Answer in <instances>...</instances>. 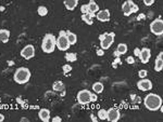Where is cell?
<instances>
[{"instance_id":"cell-1","label":"cell","mask_w":163,"mask_h":122,"mask_svg":"<svg viewBox=\"0 0 163 122\" xmlns=\"http://www.w3.org/2000/svg\"><path fill=\"white\" fill-rule=\"evenodd\" d=\"M144 105L150 111H158L162 106V98L156 93H149L144 98Z\"/></svg>"},{"instance_id":"cell-2","label":"cell","mask_w":163,"mask_h":122,"mask_svg":"<svg viewBox=\"0 0 163 122\" xmlns=\"http://www.w3.org/2000/svg\"><path fill=\"white\" fill-rule=\"evenodd\" d=\"M31 70L26 67H19L13 75V79L17 84H25L31 79Z\"/></svg>"},{"instance_id":"cell-3","label":"cell","mask_w":163,"mask_h":122,"mask_svg":"<svg viewBox=\"0 0 163 122\" xmlns=\"http://www.w3.org/2000/svg\"><path fill=\"white\" fill-rule=\"evenodd\" d=\"M55 36L53 34H46L45 37L43 39V42H41V50L43 51V53H53L54 50H55Z\"/></svg>"},{"instance_id":"cell-4","label":"cell","mask_w":163,"mask_h":122,"mask_svg":"<svg viewBox=\"0 0 163 122\" xmlns=\"http://www.w3.org/2000/svg\"><path fill=\"white\" fill-rule=\"evenodd\" d=\"M55 47L60 51H66L70 48V43L66 38V30H61L59 32V37L55 39Z\"/></svg>"},{"instance_id":"cell-5","label":"cell","mask_w":163,"mask_h":122,"mask_svg":"<svg viewBox=\"0 0 163 122\" xmlns=\"http://www.w3.org/2000/svg\"><path fill=\"white\" fill-rule=\"evenodd\" d=\"M150 32L156 36H161L163 34L162 18H156L150 23Z\"/></svg>"},{"instance_id":"cell-6","label":"cell","mask_w":163,"mask_h":122,"mask_svg":"<svg viewBox=\"0 0 163 122\" xmlns=\"http://www.w3.org/2000/svg\"><path fill=\"white\" fill-rule=\"evenodd\" d=\"M90 94L92 92L89 90H81L77 93V102L81 105H87L90 102Z\"/></svg>"},{"instance_id":"cell-7","label":"cell","mask_w":163,"mask_h":122,"mask_svg":"<svg viewBox=\"0 0 163 122\" xmlns=\"http://www.w3.org/2000/svg\"><path fill=\"white\" fill-rule=\"evenodd\" d=\"M114 38H115V34L114 32H108L106 35V37L103 38L102 40H100V48L102 50H108L110 47L113 44Z\"/></svg>"},{"instance_id":"cell-8","label":"cell","mask_w":163,"mask_h":122,"mask_svg":"<svg viewBox=\"0 0 163 122\" xmlns=\"http://www.w3.org/2000/svg\"><path fill=\"white\" fill-rule=\"evenodd\" d=\"M21 56L25 59H31L35 56V47L33 44H27L21 50Z\"/></svg>"},{"instance_id":"cell-9","label":"cell","mask_w":163,"mask_h":122,"mask_svg":"<svg viewBox=\"0 0 163 122\" xmlns=\"http://www.w3.org/2000/svg\"><path fill=\"white\" fill-rule=\"evenodd\" d=\"M107 112H108V116H107V120L110 122H116L120 120V118H121V113H120L119 109L118 108H114V107H112V108H109L108 110H107Z\"/></svg>"},{"instance_id":"cell-10","label":"cell","mask_w":163,"mask_h":122,"mask_svg":"<svg viewBox=\"0 0 163 122\" xmlns=\"http://www.w3.org/2000/svg\"><path fill=\"white\" fill-rule=\"evenodd\" d=\"M137 88L142 92H147V91H150L152 89V82L151 80L146 79V78H142L137 82Z\"/></svg>"},{"instance_id":"cell-11","label":"cell","mask_w":163,"mask_h":122,"mask_svg":"<svg viewBox=\"0 0 163 122\" xmlns=\"http://www.w3.org/2000/svg\"><path fill=\"white\" fill-rule=\"evenodd\" d=\"M138 57L140 59L141 63L147 64L149 61H150V59H151V50L149 48L140 49V54H139Z\"/></svg>"},{"instance_id":"cell-12","label":"cell","mask_w":163,"mask_h":122,"mask_svg":"<svg viewBox=\"0 0 163 122\" xmlns=\"http://www.w3.org/2000/svg\"><path fill=\"white\" fill-rule=\"evenodd\" d=\"M99 22H109L110 21V11L104 9V10H99L96 13L95 16Z\"/></svg>"},{"instance_id":"cell-13","label":"cell","mask_w":163,"mask_h":122,"mask_svg":"<svg viewBox=\"0 0 163 122\" xmlns=\"http://www.w3.org/2000/svg\"><path fill=\"white\" fill-rule=\"evenodd\" d=\"M134 3H135V2H134L133 0H126L124 3L122 5V11H123L125 16H128L132 14L130 10H132V7H133Z\"/></svg>"},{"instance_id":"cell-14","label":"cell","mask_w":163,"mask_h":122,"mask_svg":"<svg viewBox=\"0 0 163 122\" xmlns=\"http://www.w3.org/2000/svg\"><path fill=\"white\" fill-rule=\"evenodd\" d=\"M38 117L43 122H49L50 121V110L47 108H41L38 111Z\"/></svg>"},{"instance_id":"cell-15","label":"cell","mask_w":163,"mask_h":122,"mask_svg":"<svg viewBox=\"0 0 163 122\" xmlns=\"http://www.w3.org/2000/svg\"><path fill=\"white\" fill-rule=\"evenodd\" d=\"M163 69V52H160L157 59L154 61V70L157 73H160Z\"/></svg>"},{"instance_id":"cell-16","label":"cell","mask_w":163,"mask_h":122,"mask_svg":"<svg viewBox=\"0 0 163 122\" xmlns=\"http://www.w3.org/2000/svg\"><path fill=\"white\" fill-rule=\"evenodd\" d=\"M87 5H88V13H90V14L96 16V13L100 10V9H99V5H98L94 0H90L89 3H87Z\"/></svg>"},{"instance_id":"cell-17","label":"cell","mask_w":163,"mask_h":122,"mask_svg":"<svg viewBox=\"0 0 163 122\" xmlns=\"http://www.w3.org/2000/svg\"><path fill=\"white\" fill-rule=\"evenodd\" d=\"M10 32L8 29H0V42L7 43L10 39Z\"/></svg>"},{"instance_id":"cell-18","label":"cell","mask_w":163,"mask_h":122,"mask_svg":"<svg viewBox=\"0 0 163 122\" xmlns=\"http://www.w3.org/2000/svg\"><path fill=\"white\" fill-rule=\"evenodd\" d=\"M63 3H64L65 8L67 10L73 11L77 7V5H78V0H64Z\"/></svg>"},{"instance_id":"cell-19","label":"cell","mask_w":163,"mask_h":122,"mask_svg":"<svg viewBox=\"0 0 163 122\" xmlns=\"http://www.w3.org/2000/svg\"><path fill=\"white\" fill-rule=\"evenodd\" d=\"M66 38H67V41L70 43V46H73L77 42V36L70 30H66Z\"/></svg>"},{"instance_id":"cell-20","label":"cell","mask_w":163,"mask_h":122,"mask_svg":"<svg viewBox=\"0 0 163 122\" xmlns=\"http://www.w3.org/2000/svg\"><path fill=\"white\" fill-rule=\"evenodd\" d=\"M103 89H104V85H103L101 82H95V83L92 84V90H94L95 93H97V94L102 93Z\"/></svg>"},{"instance_id":"cell-21","label":"cell","mask_w":163,"mask_h":122,"mask_svg":"<svg viewBox=\"0 0 163 122\" xmlns=\"http://www.w3.org/2000/svg\"><path fill=\"white\" fill-rule=\"evenodd\" d=\"M52 89L54 91H57V92H60V91H62L64 89V83L61 80H57V81H54L53 84H52Z\"/></svg>"},{"instance_id":"cell-22","label":"cell","mask_w":163,"mask_h":122,"mask_svg":"<svg viewBox=\"0 0 163 122\" xmlns=\"http://www.w3.org/2000/svg\"><path fill=\"white\" fill-rule=\"evenodd\" d=\"M64 59L66 62L73 63V62H76V61H77V55H76V53H65Z\"/></svg>"},{"instance_id":"cell-23","label":"cell","mask_w":163,"mask_h":122,"mask_svg":"<svg viewBox=\"0 0 163 122\" xmlns=\"http://www.w3.org/2000/svg\"><path fill=\"white\" fill-rule=\"evenodd\" d=\"M127 44L126 43H120L119 46H118V48H116V51L119 52L121 55H124L126 52H127Z\"/></svg>"},{"instance_id":"cell-24","label":"cell","mask_w":163,"mask_h":122,"mask_svg":"<svg viewBox=\"0 0 163 122\" xmlns=\"http://www.w3.org/2000/svg\"><path fill=\"white\" fill-rule=\"evenodd\" d=\"M107 116H108V112H107V109H99L98 110V119L100 120H107Z\"/></svg>"},{"instance_id":"cell-25","label":"cell","mask_w":163,"mask_h":122,"mask_svg":"<svg viewBox=\"0 0 163 122\" xmlns=\"http://www.w3.org/2000/svg\"><path fill=\"white\" fill-rule=\"evenodd\" d=\"M37 12L40 16H46L48 14V9L46 7H43V5H40V7H38Z\"/></svg>"},{"instance_id":"cell-26","label":"cell","mask_w":163,"mask_h":122,"mask_svg":"<svg viewBox=\"0 0 163 122\" xmlns=\"http://www.w3.org/2000/svg\"><path fill=\"white\" fill-rule=\"evenodd\" d=\"M62 70H63V73L65 75L71 73V70H72V66H71L70 64H64L63 66H62Z\"/></svg>"},{"instance_id":"cell-27","label":"cell","mask_w":163,"mask_h":122,"mask_svg":"<svg viewBox=\"0 0 163 122\" xmlns=\"http://www.w3.org/2000/svg\"><path fill=\"white\" fill-rule=\"evenodd\" d=\"M147 76H148V71H147V69H140L139 71H138V77L142 79V78H146Z\"/></svg>"},{"instance_id":"cell-28","label":"cell","mask_w":163,"mask_h":122,"mask_svg":"<svg viewBox=\"0 0 163 122\" xmlns=\"http://www.w3.org/2000/svg\"><path fill=\"white\" fill-rule=\"evenodd\" d=\"M122 64V59H120V57H115L113 61V63H112V67L113 68H118V66Z\"/></svg>"},{"instance_id":"cell-29","label":"cell","mask_w":163,"mask_h":122,"mask_svg":"<svg viewBox=\"0 0 163 122\" xmlns=\"http://www.w3.org/2000/svg\"><path fill=\"white\" fill-rule=\"evenodd\" d=\"M81 12H82V14H86V13H88V5H81Z\"/></svg>"},{"instance_id":"cell-30","label":"cell","mask_w":163,"mask_h":122,"mask_svg":"<svg viewBox=\"0 0 163 122\" xmlns=\"http://www.w3.org/2000/svg\"><path fill=\"white\" fill-rule=\"evenodd\" d=\"M97 100H98V96H97V93H92L90 94V102H92V103H96L97 102Z\"/></svg>"},{"instance_id":"cell-31","label":"cell","mask_w":163,"mask_h":122,"mask_svg":"<svg viewBox=\"0 0 163 122\" xmlns=\"http://www.w3.org/2000/svg\"><path fill=\"white\" fill-rule=\"evenodd\" d=\"M138 10H139V7L136 5V3H134V5H133V7H132V10H130V12H132V14H133V13H137V12H138Z\"/></svg>"},{"instance_id":"cell-32","label":"cell","mask_w":163,"mask_h":122,"mask_svg":"<svg viewBox=\"0 0 163 122\" xmlns=\"http://www.w3.org/2000/svg\"><path fill=\"white\" fill-rule=\"evenodd\" d=\"M126 63L130 64V65L135 63V59H134V56H127V57H126Z\"/></svg>"},{"instance_id":"cell-33","label":"cell","mask_w":163,"mask_h":122,"mask_svg":"<svg viewBox=\"0 0 163 122\" xmlns=\"http://www.w3.org/2000/svg\"><path fill=\"white\" fill-rule=\"evenodd\" d=\"M144 1V5H147V7H150L154 3V0H142Z\"/></svg>"},{"instance_id":"cell-34","label":"cell","mask_w":163,"mask_h":122,"mask_svg":"<svg viewBox=\"0 0 163 122\" xmlns=\"http://www.w3.org/2000/svg\"><path fill=\"white\" fill-rule=\"evenodd\" d=\"M96 54H97L98 56H102V55H104V50H102V49H98L97 51H96Z\"/></svg>"},{"instance_id":"cell-35","label":"cell","mask_w":163,"mask_h":122,"mask_svg":"<svg viewBox=\"0 0 163 122\" xmlns=\"http://www.w3.org/2000/svg\"><path fill=\"white\" fill-rule=\"evenodd\" d=\"M139 54H140V49L139 48L134 49V56H139Z\"/></svg>"},{"instance_id":"cell-36","label":"cell","mask_w":163,"mask_h":122,"mask_svg":"<svg viewBox=\"0 0 163 122\" xmlns=\"http://www.w3.org/2000/svg\"><path fill=\"white\" fill-rule=\"evenodd\" d=\"M62 121V118L59 117V116H55V117L52 118V122H61Z\"/></svg>"},{"instance_id":"cell-37","label":"cell","mask_w":163,"mask_h":122,"mask_svg":"<svg viewBox=\"0 0 163 122\" xmlns=\"http://www.w3.org/2000/svg\"><path fill=\"white\" fill-rule=\"evenodd\" d=\"M90 119H92V122H97L98 121V118L95 117V115H94V113H90Z\"/></svg>"},{"instance_id":"cell-38","label":"cell","mask_w":163,"mask_h":122,"mask_svg":"<svg viewBox=\"0 0 163 122\" xmlns=\"http://www.w3.org/2000/svg\"><path fill=\"white\" fill-rule=\"evenodd\" d=\"M145 17H146V15H145V14H139V15L137 16V20H138V21H139V20H144Z\"/></svg>"},{"instance_id":"cell-39","label":"cell","mask_w":163,"mask_h":122,"mask_svg":"<svg viewBox=\"0 0 163 122\" xmlns=\"http://www.w3.org/2000/svg\"><path fill=\"white\" fill-rule=\"evenodd\" d=\"M107 34H108V32H104V34H101V35L99 36V41H100V40H102L103 38L106 37V35H107Z\"/></svg>"},{"instance_id":"cell-40","label":"cell","mask_w":163,"mask_h":122,"mask_svg":"<svg viewBox=\"0 0 163 122\" xmlns=\"http://www.w3.org/2000/svg\"><path fill=\"white\" fill-rule=\"evenodd\" d=\"M113 55H114V56H115V57H120V56H121V54H120L119 52H118V51H116V50H115V51H114Z\"/></svg>"},{"instance_id":"cell-41","label":"cell","mask_w":163,"mask_h":122,"mask_svg":"<svg viewBox=\"0 0 163 122\" xmlns=\"http://www.w3.org/2000/svg\"><path fill=\"white\" fill-rule=\"evenodd\" d=\"M5 121V116H3V113H1L0 112V122Z\"/></svg>"},{"instance_id":"cell-42","label":"cell","mask_w":163,"mask_h":122,"mask_svg":"<svg viewBox=\"0 0 163 122\" xmlns=\"http://www.w3.org/2000/svg\"><path fill=\"white\" fill-rule=\"evenodd\" d=\"M8 65H9V66H13V65H14V62H13V61H9V62H8Z\"/></svg>"},{"instance_id":"cell-43","label":"cell","mask_w":163,"mask_h":122,"mask_svg":"<svg viewBox=\"0 0 163 122\" xmlns=\"http://www.w3.org/2000/svg\"><path fill=\"white\" fill-rule=\"evenodd\" d=\"M0 103H1V98H0Z\"/></svg>"}]
</instances>
